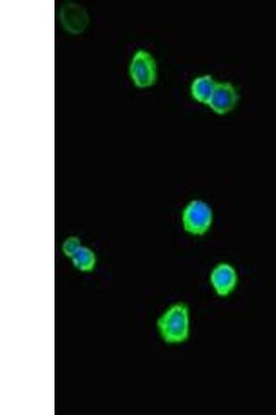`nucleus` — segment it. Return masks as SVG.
<instances>
[{
    "instance_id": "nucleus-7",
    "label": "nucleus",
    "mask_w": 276,
    "mask_h": 415,
    "mask_svg": "<svg viewBox=\"0 0 276 415\" xmlns=\"http://www.w3.org/2000/svg\"><path fill=\"white\" fill-rule=\"evenodd\" d=\"M217 82L210 74L199 76L193 80L190 85L193 98L199 103L208 104L212 98Z\"/></svg>"
},
{
    "instance_id": "nucleus-6",
    "label": "nucleus",
    "mask_w": 276,
    "mask_h": 415,
    "mask_svg": "<svg viewBox=\"0 0 276 415\" xmlns=\"http://www.w3.org/2000/svg\"><path fill=\"white\" fill-rule=\"evenodd\" d=\"M59 19L64 29L74 35L82 33L88 23L86 11L75 3L63 5L59 11Z\"/></svg>"
},
{
    "instance_id": "nucleus-4",
    "label": "nucleus",
    "mask_w": 276,
    "mask_h": 415,
    "mask_svg": "<svg viewBox=\"0 0 276 415\" xmlns=\"http://www.w3.org/2000/svg\"><path fill=\"white\" fill-rule=\"evenodd\" d=\"M239 95L230 82H217L209 107L218 115H226L236 107Z\"/></svg>"
},
{
    "instance_id": "nucleus-1",
    "label": "nucleus",
    "mask_w": 276,
    "mask_h": 415,
    "mask_svg": "<svg viewBox=\"0 0 276 415\" xmlns=\"http://www.w3.org/2000/svg\"><path fill=\"white\" fill-rule=\"evenodd\" d=\"M158 333L163 341L168 344L186 342L190 335V311L182 302L169 306L157 319Z\"/></svg>"
},
{
    "instance_id": "nucleus-3",
    "label": "nucleus",
    "mask_w": 276,
    "mask_h": 415,
    "mask_svg": "<svg viewBox=\"0 0 276 415\" xmlns=\"http://www.w3.org/2000/svg\"><path fill=\"white\" fill-rule=\"evenodd\" d=\"M182 221L185 230L193 234H203L211 225V209L204 201L193 200L185 208Z\"/></svg>"
},
{
    "instance_id": "nucleus-2",
    "label": "nucleus",
    "mask_w": 276,
    "mask_h": 415,
    "mask_svg": "<svg viewBox=\"0 0 276 415\" xmlns=\"http://www.w3.org/2000/svg\"><path fill=\"white\" fill-rule=\"evenodd\" d=\"M129 75L135 86L138 88L153 86L157 79V67L152 54L144 49L137 50L130 60Z\"/></svg>"
},
{
    "instance_id": "nucleus-5",
    "label": "nucleus",
    "mask_w": 276,
    "mask_h": 415,
    "mask_svg": "<svg viewBox=\"0 0 276 415\" xmlns=\"http://www.w3.org/2000/svg\"><path fill=\"white\" fill-rule=\"evenodd\" d=\"M210 284L220 297H227L235 290L237 284L235 269L227 263L217 264L211 271Z\"/></svg>"
}]
</instances>
